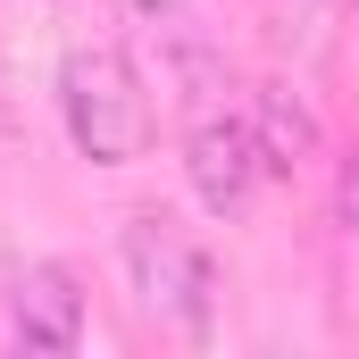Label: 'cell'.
Instances as JSON below:
<instances>
[{
	"instance_id": "6da1fadb",
	"label": "cell",
	"mask_w": 359,
	"mask_h": 359,
	"mask_svg": "<svg viewBox=\"0 0 359 359\" xmlns=\"http://www.w3.org/2000/svg\"><path fill=\"white\" fill-rule=\"evenodd\" d=\"M117 259H126V284L142 301L151 326H168L184 343H209V318H217V259L184 234L168 209H134L126 234H117Z\"/></svg>"
},
{
	"instance_id": "277c9868",
	"label": "cell",
	"mask_w": 359,
	"mask_h": 359,
	"mask_svg": "<svg viewBox=\"0 0 359 359\" xmlns=\"http://www.w3.org/2000/svg\"><path fill=\"white\" fill-rule=\"evenodd\" d=\"M8 326L25 351H76L84 343V284L67 259H25L8 276Z\"/></svg>"
},
{
	"instance_id": "5b68a950",
	"label": "cell",
	"mask_w": 359,
	"mask_h": 359,
	"mask_svg": "<svg viewBox=\"0 0 359 359\" xmlns=\"http://www.w3.org/2000/svg\"><path fill=\"white\" fill-rule=\"evenodd\" d=\"M251 142L268 159V176H292L318 159V117L292 84H251Z\"/></svg>"
},
{
	"instance_id": "7a4b0ae2",
	"label": "cell",
	"mask_w": 359,
	"mask_h": 359,
	"mask_svg": "<svg viewBox=\"0 0 359 359\" xmlns=\"http://www.w3.org/2000/svg\"><path fill=\"white\" fill-rule=\"evenodd\" d=\"M59 117H67V142L92 168H134L159 134L142 67L126 50H67L59 59Z\"/></svg>"
},
{
	"instance_id": "3957f363",
	"label": "cell",
	"mask_w": 359,
	"mask_h": 359,
	"mask_svg": "<svg viewBox=\"0 0 359 359\" xmlns=\"http://www.w3.org/2000/svg\"><path fill=\"white\" fill-rule=\"evenodd\" d=\"M184 176H192V192H201L209 217H243L251 192H259V176H268V159H259V142H251V117H234V109L192 117V134H184Z\"/></svg>"
},
{
	"instance_id": "9c48e42d",
	"label": "cell",
	"mask_w": 359,
	"mask_h": 359,
	"mask_svg": "<svg viewBox=\"0 0 359 359\" xmlns=\"http://www.w3.org/2000/svg\"><path fill=\"white\" fill-rule=\"evenodd\" d=\"M343 226H351V234H359V151H351V159H343Z\"/></svg>"
},
{
	"instance_id": "8992f818",
	"label": "cell",
	"mask_w": 359,
	"mask_h": 359,
	"mask_svg": "<svg viewBox=\"0 0 359 359\" xmlns=\"http://www.w3.org/2000/svg\"><path fill=\"white\" fill-rule=\"evenodd\" d=\"M176 76H184V109H192V117L226 109V100H217V92H226V67H217L201 42H184V50H176Z\"/></svg>"
},
{
	"instance_id": "52a82bcc",
	"label": "cell",
	"mask_w": 359,
	"mask_h": 359,
	"mask_svg": "<svg viewBox=\"0 0 359 359\" xmlns=\"http://www.w3.org/2000/svg\"><path fill=\"white\" fill-rule=\"evenodd\" d=\"M318 25H326V0H268V34H276V42L309 50V42H318Z\"/></svg>"
},
{
	"instance_id": "ba28073f",
	"label": "cell",
	"mask_w": 359,
	"mask_h": 359,
	"mask_svg": "<svg viewBox=\"0 0 359 359\" xmlns=\"http://www.w3.org/2000/svg\"><path fill=\"white\" fill-rule=\"evenodd\" d=\"M117 8H126L134 25H176L184 17V0H117Z\"/></svg>"
}]
</instances>
